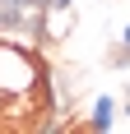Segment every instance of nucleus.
I'll list each match as a JSON object with an SVG mask.
<instances>
[{
	"mask_svg": "<svg viewBox=\"0 0 130 134\" xmlns=\"http://www.w3.org/2000/svg\"><path fill=\"white\" fill-rule=\"evenodd\" d=\"M112 125H116V102L102 93V97H98V102L88 107V120H84V130H93V134H107Z\"/></svg>",
	"mask_w": 130,
	"mask_h": 134,
	"instance_id": "f257e3e1",
	"label": "nucleus"
},
{
	"mask_svg": "<svg viewBox=\"0 0 130 134\" xmlns=\"http://www.w3.org/2000/svg\"><path fill=\"white\" fill-rule=\"evenodd\" d=\"M74 28V9H42V42H61Z\"/></svg>",
	"mask_w": 130,
	"mask_h": 134,
	"instance_id": "f03ea898",
	"label": "nucleus"
},
{
	"mask_svg": "<svg viewBox=\"0 0 130 134\" xmlns=\"http://www.w3.org/2000/svg\"><path fill=\"white\" fill-rule=\"evenodd\" d=\"M107 65H112V69H126V65H130V46H121V51H112V55H107Z\"/></svg>",
	"mask_w": 130,
	"mask_h": 134,
	"instance_id": "7ed1b4c3",
	"label": "nucleus"
},
{
	"mask_svg": "<svg viewBox=\"0 0 130 134\" xmlns=\"http://www.w3.org/2000/svg\"><path fill=\"white\" fill-rule=\"evenodd\" d=\"M74 0H42V9H70Z\"/></svg>",
	"mask_w": 130,
	"mask_h": 134,
	"instance_id": "20e7f679",
	"label": "nucleus"
},
{
	"mask_svg": "<svg viewBox=\"0 0 130 134\" xmlns=\"http://www.w3.org/2000/svg\"><path fill=\"white\" fill-rule=\"evenodd\" d=\"M121 46H130V23H126V32H121Z\"/></svg>",
	"mask_w": 130,
	"mask_h": 134,
	"instance_id": "39448f33",
	"label": "nucleus"
},
{
	"mask_svg": "<svg viewBox=\"0 0 130 134\" xmlns=\"http://www.w3.org/2000/svg\"><path fill=\"white\" fill-rule=\"evenodd\" d=\"M121 116H130V102H126V107H121Z\"/></svg>",
	"mask_w": 130,
	"mask_h": 134,
	"instance_id": "423d86ee",
	"label": "nucleus"
}]
</instances>
